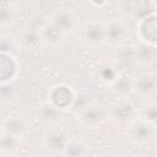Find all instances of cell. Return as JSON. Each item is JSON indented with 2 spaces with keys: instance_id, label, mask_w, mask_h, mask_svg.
<instances>
[{
  "instance_id": "7c38bea8",
  "label": "cell",
  "mask_w": 157,
  "mask_h": 157,
  "mask_svg": "<svg viewBox=\"0 0 157 157\" xmlns=\"http://www.w3.org/2000/svg\"><path fill=\"white\" fill-rule=\"evenodd\" d=\"M4 132H7L10 135H13L16 137L20 139V136H22L26 130H27V125L23 121V119H21L20 117H11L7 118L4 121Z\"/></svg>"
},
{
  "instance_id": "e0dca14e",
  "label": "cell",
  "mask_w": 157,
  "mask_h": 157,
  "mask_svg": "<svg viewBox=\"0 0 157 157\" xmlns=\"http://www.w3.org/2000/svg\"><path fill=\"white\" fill-rule=\"evenodd\" d=\"M16 10L12 4H0V26H7L15 22Z\"/></svg>"
},
{
  "instance_id": "5bb4252c",
  "label": "cell",
  "mask_w": 157,
  "mask_h": 157,
  "mask_svg": "<svg viewBox=\"0 0 157 157\" xmlns=\"http://www.w3.org/2000/svg\"><path fill=\"white\" fill-rule=\"evenodd\" d=\"M40 37L42 39L52 43V44H56L61 40V38L65 36L64 33H61L55 26H53L50 22L48 25H45L44 27H42V31H40Z\"/></svg>"
},
{
  "instance_id": "52a82bcc",
  "label": "cell",
  "mask_w": 157,
  "mask_h": 157,
  "mask_svg": "<svg viewBox=\"0 0 157 157\" xmlns=\"http://www.w3.org/2000/svg\"><path fill=\"white\" fill-rule=\"evenodd\" d=\"M126 36V27L120 20H113L104 25V42L117 45L124 40Z\"/></svg>"
},
{
  "instance_id": "277c9868",
  "label": "cell",
  "mask_w": 157,
  "mask_h": 157,
  "mask_svg": "<svg viewBox=\"0 0 157 157\" xmlns=\"http://www.w3.org/2000/svg\"><path fill=\"white\" fill-rule=\"evenodd\" d=\"M105 115L107 110L103 108V105L88 103L80 110V121L88 128H96L105 119Z\"/></svg>"
},
{
  "instance_id": "4fadbf2b",
  "label": "cell",
  "mask_w": 157,
  "mask_h": 157,
  "mask_svg": "<svg viewBox=\"0 0 157 157\" xmlns=\"http://www.w3.org/2000/svg\"><path fill=\"white\" fill-rule=\"evenodd\" d=\"M98 76H99L101 81H103L105 83H112L118 80L117 77L119 76V70L113 63L103 61L98 66Z\"/></svg>"
},
{
  "instance_id": "9c48e42d",
  "label": "cell",
  "mask_w": 157,
  "mask_h": 157,
  "mask_svg": "<svg viewBox=\"0 0 157 157\" xmlns=\"http://www.w3.org/2000/svg\"><path fill=\"white\" fill-rule=\"evenodd\" d=\"M50 96H60V98H56L54 101H50L60 110L61 109H65L66 107L72 105L74 97H75V94L72 93L71 88L67 87L66 85H58V86H55L53 88V91L50 92Z\"/></svg>"
},
{
  "instance_id": "3957f363",
  "label": "cell",
  "mask_w": 157,
  "mask_h": 157,
  "mask_svg": "<svg viewBox=\"0 0 157 157\" xmlns=\"http://www.w3.org/2000/svg\"><path fill=\"white\" fill-rule=\"evenodd\" d=\"M81 40L90 47H97L104 43V25L98 21L87 22L81 29Z\"/></svg>"
},
{
  "instance_id": "30bf717a",
  "label": "cell",
  "mask_w": 157,
  "mask_h": 157,
  "mask_svg": "<svg viewBox=\"0 0 157 157\" xmlns=\"http://www.w3.org/2000/svg\"><path fill=\"white\" fill-rule=\"evenodd\" d=\"M144 32H146V34L141 37V40L148 45L155 47L156 44V17L155 15L147 16L139 23V34Z\"/></svg>"
},
{
  "instance_id": "9a60e30c",
  "label": "cell",
  "mask_w": 157,
  "mask_h": 157,
  "mask_svg": "<svg viewBox=\"0 0 157 157\" xmlns=\"http://www.w3.org/2000/svg\"><path fill=\"white\" fill-rule=\"evenodd\" d=\"M87 153V146L80 140H69L63 152L65 156H85Z\"/></svg>"
},
{
  "instance_id": "8992f818",
  "label": "cell",
  "mask_w": 157,
  "mask_h": 157,
  "mask_svg": "<svg viewBox=\"0 0 157 157\" xmlns=\"http://www.w3.org/2000/svg\"><path fill=\"white\" fill-rule=\"evenodd\" d=\"M112 119L118 123H128L135 115V107L130 101L121 99L115 102L108 110Z\"/></svg>"
},
{
  "instance_id": "6da1fadb",
  "label": "cell",
  "mask_w": 157,
  "mask_h": 157,
  "mask_svg": "<svg viewBox=\"0 0 157 157\" xmlns=\"http://www.w3.org/2000/svg\"><path fill=\"white\" fill-rule=\"evenodd\" d=\"M128 135L134 144L137 145L150 144L156 137V124L147 123L139 118V120H135L130 124Z\"/></svg>"
},
{
  "instance_id": "2e32d148",
  "label": "cell",
  "mask_w": 157,
  "mask_h": 157,
  "mask_svg": "<svg viewBox=\"0 0 157 157\" xmlns=\"http://www.w3.org/2000/svg\"><path fill=\"white\" fill-rule=\"evenodd\" d=\"M18 147V137L7 132L0 134V152L12 153Z\"/></svg>"
},
{
  "instance_id": "7a4b0ae2",
  "label": "cell",
  "mask_w": 157,
  "mask_h": 157,
  "mask_svg": "<svg viewBox=\"0 0 157 157\" xmlns=\"http://www.w3.org/2000/svg\"><path fill=\"white\" fill-rule=\"evenodd\" d=\"M67 141H69V136L61 128H50L44 134V139H43L44 147L48 151L61 155L64 152Z\"/></svg>"
},
{
  "instance_id": "ba28073f",
  "label": "cell",
  "mask_w": 157,
  "mask_h": 157,
  "mask_svg": "<svg viewBox=\"0 0 157 157\" xmlns=\"http://www.w3.org/2000/svg\"><path fill=\"white\" fill-rule=\"evenodd\" d=\"M157 88V82H156V76L153 74H144L140 75L136 81L134 90L135 92L142 97V98H151L155 96Z\"/></svg>"
},
{
  "instance_id": "ac0fdd59",
  "label": "cell",
  "mask_w": 157,
  "mask_h": 157,
  "mask_svg": "<svg viewBox=\"0 0 157 157\" xmlns=\"http://www.w3.org/2000/svg\"><path fill=\"white\" fill-rule=\"evenodd\" d=\"M140 119L151 123V124H156L157 120V105L155 103H147V105L142 107L141 112H140Z\"/></svg>"
},
{
  "instance_id": "d6986e66",
  "label": "cell",
  "mask_w": 157,
  "mask_h": 157,
  "mask_svg": "<svg viewBox=\"0 0 157 157\" xmlns=\"http://www.w3.org/2000/svg\"><path fill=\"white\" fill-rule=\"evenodd\" d=\"M15 96V88L10 86L9 82H1L0 83V99H12Z\"/></svg>"
},
{
  "instance_id": "5b68a950",
  "label": "cell",
  "mask_w": 157,
  "mask_h": 157,
  "mask_svg": "<svg viewBox=\"0 0 157 157\" xmlns=\"http://www.w3.org/2000/svg\"><path fill=\"white\" fill-rule=\"evenodd\" d=\"M50 23L55 26L61 33H72L77 27V18L71 10L61 9L53 13Z\"/></svg>"
},
{
  "instance_id": "8fae6325",
  "label": "cell",
  "mask_w": 157,
  "mask_h": 157,
  "mask_svg": "<svg viewBox=\"0 0 157 157\" xmlns=\"http://www.w3.org/2000/svg\"><path fill=\"white\" fill-rule=\"evenodd\" d=\"M38 117L43 123L54 124L59 120L60 109L55 107L50 101H45V102H42L38 107Z\"/></svg>"
},
{
  "instance_id": "ffe728a7",
  "label": "cell",
  "mask_w": 157,
  "mask_h": 157,
  "mask_svg": "<svg viewBox=\"0 0 157 157\" xmlns=\"http://www.w3.org/2000/svg\"><path fill=\"white\" fill-rule=\"evenodd\" d=\"M94 6H103L108 2V0H90Z\"/></svg>"
}]
</instances>
